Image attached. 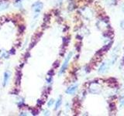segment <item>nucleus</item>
<instances>
[{
  "instance_id": "obj_3",
  "label": "nucleus",
  "mask_w": 124,
  "mask_h": 116,
  "mask_svg": "<svg viewBox=\"0 0 124 116\" xmlns=\"http://www.w3.org/2000/svg\"><path fill=\"white\" fill-rule=\"evenodd\" d=\"M10 77V73L9 71H6L4 73V77H3V83H2V85L3 87H6V84L8 83V80H9Z\"/></svg>"
},
{
  "instance_id": "obj_8",
  "label": "nucleus",
  "mask_w": 124,
  "mask_h": 116,
  "mask_svg": "<svg viewBox=\"0 0 124 116\" xmlns=\"http://www.w3.org/2000/svg\"><path fill=\"white\" fill-rule=\"evenodd\" d=\"M51 80H52V76H50L49 78H46V82L47 83H50Z\"/></svg>"
},
{
  "instance_id": "obj_4",
  "label": "nucleus",
  "mask_w": 124,
  "mask_h": 116,
  "mask_svg": "<svg viewBox=\"0 0 124 116\" xmlns=\"http://www.w3.org/2000/svg\"><path fill=\"white\" fill-rule=\"evenodd\" d=\"M77 87H78V85L75 84V85H73V86H71L69 87L67 90H66V93L67 94H74L76 90H77Z\"/></svg>"
},
{
  "instance_id": "obj_7",
  "label": "nucleus",
  "mask_w": 124,
  "mask_h": 116,
  "mask_svg": "<svg viewBox=\"0 0 124 116\" xmlns=\"http://www.w3.org/2000/svg\"><path fill=\"white\" fill-rule=\"evenodd\" d=\"M54 101L53 99L50 100V101H49V102L47 103V106H48V107H51V106H52V104H54Z\"/></svg>"
},
{
  "instance_id": "obj_1",
  "label": "nucleus",
  "mask_w": 124,
  "mask_h": 116,
  "mask_svg": "<svg viewBox=\"0 0 124 116\" xmlns=\"http://www.w3.org/2000/svg\"><path fill=\"white\" fill-rule=\"evenodd\" d=\"M72 55H73V53H72V52H71L68 55V57H66V59H65V60L64 62V64H63V65H62V67H61V68L60 70L59 74H62V73H63L65 71V70H66V68H67L68 65V62H69L70 59H71V57H72Z\"/></svg>"
},
{
  "instance_id": "obj_2",
  "label": "nucleus",
  "mask_w": 124,
  "mask_h": 116,
  "mask_svg": "<svg viewBox=\"0 0 124 116\" xmlns=\"http://www.w3.org/2000/svg\"><path fill=\"white\" fill-rule=\"evenodd\" d=\"M32 7L35 12V13H40L43 8V4L40 2H37L33 4Z\"/></svg>"
},
{
  "instance_id": "obj_6",
  "label": "nucleus",
  "mask_w": 124,
  "mask_h": 116,
  "mask_svg": "<svg viewBox=\"0 0 124 116\" xmlns=\"http://www.w3.org/2000/svg\"><path fill=\"white\" fill-rule=\"evenodd\" d=\"M61 99L59 98L57 101V102H56V104H55V109L57 110L58 108H59V107L61 106Z\"/></svg>"
},
{
  "instance_id": "obj_5",
  "label": "nucleus",
  "mask_w": 124,
  "mask_h": 116,
  "mask_svg": "<svg viewBox=\"0 0 124 116\" xmlns=\"http://www.w3.org/2000/svg\"><path fill=\"white\" fill-rule=\"evenodd\" d=\"M107 68V64L106 63H103L102 65L101 66L99 70V73H103L105 71H106V69Z\"/></svg>"
},
{
  "instance_id": "obj_9",
  "label": "nucleus",
  "mask_w": 124,
  "mask_h": 116,
  "mask_svg": "<svg viewBox=\"0 0 124 116\" xmlns=\"http://www.w3.org/2000/svg\"><path fill=\"white\" fill-rule=\"evenodd\" d=\"M121 27L123 29H124V20L121 22Z\"/></svg>"
},
{
  "instance_id": "obj_10",
  "label": "nucleus",
  "mask_w": 124,
  "mask_h": 116,
  "mask_svg": "<svg viewBox=\"0 0 124 116\" xmlns=\"http://www.w3.org/2000/svg\"><path fill=\"white\" fill-rule=\"evenodd\" d=\"M49 115V111H45L44 115Z\"/></svg>"
},
{
  "instance_id": "obj_11",
  "label": "nucleus",
  "mask_w": 124,
  "mask_h": 116,
  "mask_svg": "<svg viewBox=\"0 0 124 116\" xmlns=\"http://www.w3.org/2000/svg\"><path fill=\"white\" fill-rule=\"evenodd\" d=\"M123 12H124V7H123Z\"/></svg>"
}]
</instances>
